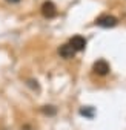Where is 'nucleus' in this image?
<instances>
[{"mask_svg":"<svg viewBox=\"0 0 126 130\" xmlns=\"http://www.w3.org/2000/svg\"><path fill=\"white\" fill-rule=\"evenodd\" d=\"M42 14H43V17H46V19H54V17L57 15V8H55V5H54L52 2H45V3L42 5Z\"/></svg>","mask_w":126,"mask_h":130,"instance_id":"nucleus-1","label":"nucleus"},{"mask_svg":"<svg viewBox=\"0 0 126 130\" xmlns=\"http://www.w3.org/2000/svg\"><path fill=\"white\" fill-rule=\"evenodd\" d=\"M97 25L98 26H103V28H112L117 25V19L112 17V15H102L97 19Z\"/></svg>","mask_w":126,"mask_h":130,"instance_id":"nucleus-2","label":"nucleus"},{"mask_svg":"<svg viewBox=\"0 0 126 130\" xmlns=\"http://www.w3.org/2000/svg\"><path fill=\"white\" fill-rule=\"evenodd\" d=\"M94 72L98 75H106L109 72V64L105 60H98L94 63Z\"/></svg>","mask_w":126,"mask_h":130,"instance_id":"nucleus-3","label":"nucleus"},{"mask_svg":"<svg viewBox=\"0 0 126 130\" xmlns=\"http://www.w3.org/2000/svg\"><path fill=\"white\" fill-rule=\"evenodd\" d=\"M75 52H77V51H75L69 43L60 46V49H58V54H60V57H63V58H72V57L75 55Z\"/></svg>","mask_w":126,"mask_h":130,"instance_id":"nucleus-4","label":"nucleus"},{"mask_svg":"<svg viewBox=\"0 0 126 130\" xmlns=\"http://www.w3.org/2000/svg\"><path fill=\"white\" fill-rule=\"evenodd\" d=\"M69 44L75 49V51H83L85 46H86V40L82 37V35H75L69 40Z\"/></svg>","mask_w":126,"mask_h":130,"instance_id":"nucleus-5","label":"nucleus"},{"mask_svg":"<svg viewBox=\"0 0 126 130\" xmlns=\"http://www.w3.org/2000/svg\"><path fill=\"white\" fill-rule=\"evenodd\" d=\"M8 3H17V2H20V0H6Z\"/></svg>","mask_w":126,"mask_h":130,"instance_id":"nucleus-6","label":"nucleus"}]
</instances>
